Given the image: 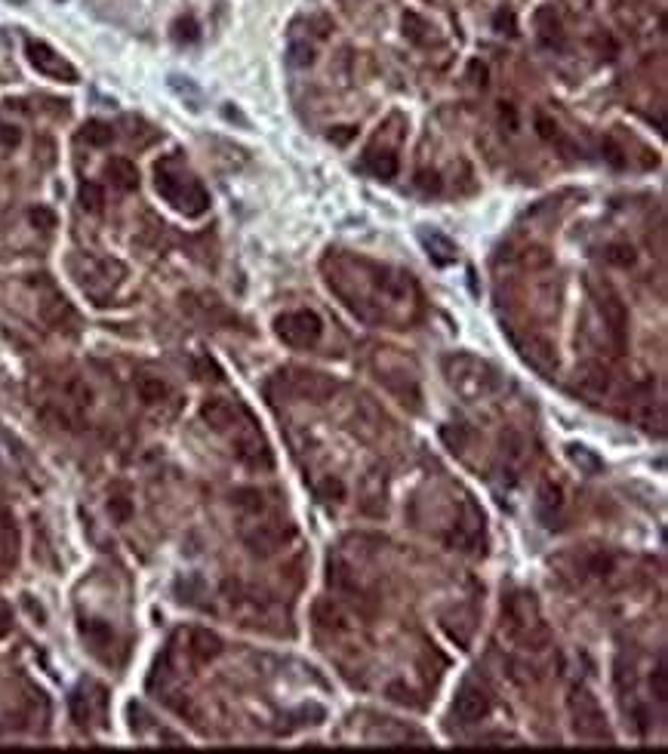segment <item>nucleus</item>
<instances>
[{
    "label": "nucleus",
    "mask_w": 668,
    "mask_h": 754,
    "mask_svg": "<svg viewBox=\"0 0 668 754\" xmlns=\"http://www.w3.org/2000/svg\"><path fill=\"white\" fill-rule=\"evenodd\" d=\"M446 379L450 385L459 391L462 397L474 401V397H487L493 391L502 388V379L496 373V367H490L487 360H478V358H468V354H453L446 358Z\"/></svg>",
    "instance_id": "obj_1"
},
{
    "label": "nucleus",
    "mask_w": 668,
    "mask_h": 754,
    "mask_svg": "<svg viewBox=\"0 0 668 754\" xmlns=\"http://www.w3.org/2000/svg\"><path fill=\"white\" fill-rule=\"evenodd\" d=\"M567 708H570V723L573 732L579 739H588V742H610V730L607 721H603V711L598 705L592 693L585 687H573V693L567 696Z\"/></svg>",
    "instance_id": "obj_2"
},
{
    "label": "nucleus",
    "mask_w": 668,
    "mask_h": 754,
    "mask_svg": "<svg viewBox=\"0 0 668 754\" xmlns=\"http://www.w3.org/2000/svg\"><path fill=\"white\" fill-rule=\"evenodd\" d=\"M274 333H277V339H283L290 348H311V345L321 342L324 320L308 308L287 311V315H281L274 320Z\"/></svg>",
    "instance_id": "obj_3"
},
{
    "label": "nucleus",
    "mask_w": 668,
    "mask_h": 754,
    "mask_svg": "<svg viewBox=\"0 0 668 754\" xmlns=\"http://www.w3.org/2000/svg\"><path fill=\"white\" fill-rule=\"evenodd\" d=\"M154 185H158L160 194L167 197L176 210H182L185 216H201V212L210 206V197H207V191H203L201 185L197 182H182L179 176L163 173L160 167H158V179H154Z\"/></svg>",
    "instance_id": "obj_4"
},
{
    "label": "nucleus",
    "mask_w": 668,
    "mask_h": 754,
    "mask_svg": "<svg viewBox=\"0 0 668 754\" xmlns=\"http://www.w3.org/2000/svg\"><path fill=\"white\" fill-rule=\"evenodd\" d=\"M506 616H508V625L517 637L524 640L527 646H542L549 631H545L542 619H539V610H536V601L530 594H515L506 607Z\"/></svg>",
    "instance_id": "obj_5"
},
{
    "label": "nucleus",
    "mask_w": 668,
    "mask_h": 754,
    "mask_svg": "<svg viewBox=\"0 0 668 754\" xmlns=\"http://www.w3.org/2000/svg\"><path fill=\"white\" fill-rule=\"evenodd\" d=\"M293 536H296V526H293V523H287V521H262L259 526H256V530L247 533L244 542L250 545L253 554H262V558H268V554H277V551H281Z\"/></svg>",
    "instance_id": "obj_6"
},
{
    "label": "nucleus",
    "mask_w": 668,
    "mask_h": 754,
    "mask_svg": "<svg viewBox=\"0 0 668 754\" xmlns=\"http://www.w3.org/2000/svg\"><path fill=\"white\" fill-rule=\"evenodd\" d=\"M490 708H493V699H490V693L478 684H462L456 699H453V717H456L459 723L484 721L490 714Z\"/></svg>",
    "instance_id": "obj_7"
},
{
    "label": "nucleus",
    "mask_w": 668,
    "mask_h": 754,
    "mask_svg": "<svg viewBox=\"0 0 668 754\" xmlns=\"http://www.w3.org/2000/svg\"><path fill=\"white\" fill-rule=\"evenodd\" d=\"M28 62L40 71V74L53 77V81H65V83H74L77 81V71L71 62H65L53 47L40 44V40H31L28 44Z\"/></svg>",
    "instance_id": "obj_8"
},
{
    "label": "nucleus",
    "mask_w": 668,
    "mask_h": 754,
    "mask_svg": "<svg viewBox=\"0 0 668 754\" xmlns=\"http://www.w3.org/2000/svg\"><path fill=\"white\" fill-rule=\"evenodd\" d=\"M385 493H388L385 468H369L364 480H360V508L373 517L385 514Z\"/></svg>",
    "instance_id": "obj_9"
},
{
    "label": "nucleus",
    "mask_w": 668,
    "mask_h": 754,
    "mask_svg": "<svg viewBox=\"0 0 668 754\" xmlns=\"http://www.w3.org/2000/svg\"><path fill=\"white\" fill-rule=\"evenodd\" d=\"M601 315H603V324H607L610 336H613V342L625 348V342H628V311H625V305L616 296H603Z\"/></svg>",
    "instance_id": "obj_10"
},
{
    "label": "nucleus",
    "mask_w": 668,
    "mask_h": 754,
    "mask_svg": "<svg viewBox=\"0 0 668 754\" xmlns=\"http://www.w3.org/2000/svg\"><path fill=\"white\" fill-rule=\"evenodd\" d=\"M234 453H237L240 462H247V465H253V468H272L274 465L272 450H268L265 440L256 435V431L253 435H247V437H240L237 446H234Z\"/></svg>",
    "instance_id": "obj_11"
},
{
    "label": "nucleus",
    "mask_w": 668,
    "mask_h": 754,
    "mask_svg": "<svg viewBox=\"0 0 668 754\" xmlns=\"http://www.w3.org/2000/svg\"><path fill=\"white\" fill-rule=\"evenodd\" d=\"M576 385H579L582 394L601 397V394H607V388H610V373H607V369H603L601 364H588V367L579 369Z\"/></svg>",
    "instance_id": "obj_12"
},
{
    "label": "nucleus",
    "mask_w": 668,
    "mask_h": 754,
    "mask_svg": "<svg viewBox=\"0 0 668 754\" xmlns=\"http://www.w3.org/2000/svg\"><path fill=\"white\" fill-rule=\"evenodd\" d=\"M201 416H203V422H207L210 428H216V431H225V428H231L234 425V407L228 401H222V397H212V401L203 403Z\"/></svg>",
    "instance_id": "obj_13"
},
{
    "label": "nucleus",
    "mask_w": 668,
    "mask_h": 754,
    "mask_svg": "<svg viewBox=\"0 0 668 754\" xmlns=\"http://www.w3.org/2000/svg\"><path fill=\"white\" fill-rule=\"evenodd\" d=\"M105 173H108V179L115 188L120 191H133L139 185V173H136V167H133L126 158H115V160H108V167H105Z\"/></svg>",
    "instance_id": "obj_14"
},
{
    "label": "nucleus",
    "mask_w": 668,
    "mask_h": 754,
    "mask_svg": "<svg viewBox=\"0 0 668 754\" xmlns=\"http://www.w3.org/2000/svg\"><path fill=\"white\" fill-rule=\"evenodd\" d=\"M422 244L428 246V255L437 265H446V262L456 259V244L450 237H444L440 231H422Z\"/></svg>",
    "instance_id": "obj_15"
},
{
    "label": "nucleus",
    "mask_w": 668,
    "mask_h": 754,
    "mask_svg": "<svg viewBox=\"0 0 668 754\" xmlns=\"http://www.w3.org/2000/svg\"><path fill=\"white\" fill-rule=\"evenodd\" d=\"M560 505H564L560 487L558 483H545V487L539 489V496H536V511H539V517H542V523L554 521V514L560 511Z\"/></svg>",
    "instance_id": "obj_16"
},
{
    "label": "nucleus",
    "mask_w": 668,
    "mask_h": 754,
    "mask_svg": "<svg viewBox=\"0 0 668 754\" xmlns=\"http://www.w3.org/2000/svg\"><path fill=\"white\" fill-rule=\"evenodd\" d=\"M364 167L376 176V179H394L397 176V154L385 151V148H382V151H369Z\"/></svg>",
    "instance_id": "obj_17"
},
{
    "label": "nucleus",
    "mask_w": 668,
    "mask_h": 754,
    "mask_svg": "<svg viewBox=\"0 0 668 754\" xmlns=\"http://www.w3.org/2000/svg\"><path fill=\"white\" fill-rule=\"evenodd\" d=\"M191 653H194L201 662H210V659H216L219 653H222V637L219 635H212V631H194L191 635Z\"/></svg>",
    "instance_id": "obj_18"
},
{
    "label": "nucleus",
    "mask_w": 668,
    "mask_h": 754,
    "mask_svg": "<svg viewBox=\"0 0 668 754\" xmlns=\"http://www.w3.org/2000/svg\"><path fill=\"white\" fill-rule=\"evenodd\" d=\"M567 456H570L573 465H579V471H585V474H598L601 468H603V462L598 453H592L588 446H582V444H570L567 446Z\"/></svg>",
    "instance_id": "obj_19"
},
{
    "label": "nucleus",
    "mask_w": 668,
    "mask_h": 754,
    "mask_svg": "<svg viewBox=\"0 0 668 754\" xmlns=\"http://www.w3.org/2000/svg\"><path fill=\"white\" fill-rule=\"evenodd\" d=\"M81 142H87L92 148H105L115 142V130H111L108 124H102V120H90L81 130Z\"/></svg>",
    "instance_id": "obj_20"
},
{
    "label": "nucleus",
    "mask_w": 668,
    "mask_h": 754,
    "mask_svg": "<svg viewBox=\"0 0 668 754\" xmlns=\"http://www.w3.org/2000/svg\"><path fill=\"white\" fill-rule=\"evenodd\" d=\"M603 259L613 268H631L637 262V250L631 244H625V240H616V244H610L607 250H603Z\"/></svg>",
    "instance_id": "obj_21"
},
{
    "label": "nucleus",
    "mask_w": 668,
    "mask_h": 754,
    "mask_svg": "<svg viewBox=\"0 0 668 754\" xmlns=\"http://www.w3.org/2000/svg\"><path fill=\"white\" fill-rule=\"evenodd\" d=\"M136 391H139V397L145 403H158V401H163V397L169 394V385L163 379H154V376H142Z\"/></svg>",
    "instance_id": "obj_22"
},
{
    "label": "nucleus",
    "mask_w": 668,
    "mask_h": 754,
    "mask_svg": "<svg viewBox=\"0 0 668 754\" xmlns=\"http://www.w3.org/2000/svg\"><path fill=\"white\" fill-rule=\"evenodd\" d=\"M102 203H105V191L99 188L96 182H83L81 185V206L87 212H99L102 210Z\"/></svg>",
    "instance_id": "obj_23"
},
{
    "label": "nucleus",
    "mask_w": 668,
    "mask_h": 754,
    "mask_svg": "<svg viewBox=\"0 0 668 754\" xmlns=\"http://www.w3.org/2000/svg\"><path fill=\"white\" fill-rule=\"evenodd\" d=\"M173 37L179 40V44H194V40L201 37V28H197V22L191 16H185L173 25Z\"/></svg>",
    "instance_id": "obj_24"
},
{
    "label": "nucleus",
    "mask_w": 668,
    "mask_h": 754,
    "mask_svg": "<svg viewBox=\"0 0 668 754\" xmlns=\"http://www.w3.org/2000/svg\"><path fill=\"white\" fill-rule=\"evenodd\" d=\"M317 496L326 502H342L345 499V483L339 478H324L317 483Z\"/></svg>",
    "instance_id": "obj_25"
},
{
    "label": "nucleus",
    "mask_w": 668,
    "mask_h": 754,
    "mask_svg": "<svg viewBox=\"0 0 668 754\" xmlns=\"http://www.w3.org/2000/svg\"><path fill=\"white\" fill-rule=\"evenodd\" d=\"M650 689L656 693L659 702H665V696H668V671H665V662H659L656 668H653V674H650Z\"/></svg>",
    "instance_id": "obj_26"
},
{
    "label": "nucleus",
    "mask_w": 668,
    "mask_h": 754,
    "mask_svg": "<svg viewBox=\"0 0 668 754\" xmlns=\"http://www.w3.org/2000/svg\"><path fill=\"white\" fill-rule=\"evenodd\" d=\"M287 62L293 68H308L311 62H315V53H311V47H305V44H293L290 47V53H287Z\"/></svg>",
    "instance_id": "obj_27"
},
{
    "label": "nucleus",
    "mask_w": 668,
    "mask_h": 754,
    "mask_svg": "<svg viewBox=\"0 0 668 754\" xmlns=\"http://www.w3.org/2000/svg\"><path fill=\"white\" fill-rule=\"evenodd\" d=\"M234 502H237L240 508H247V511H259L262 508V493L259 489H237V493H234Z\"/></svg>",
    "instance_id": "obj_28"
},
{
    "label": "nucleus",
    "mask_w": 668,
    "mask_h": 754,
    "mask_svg": "<svg viewBox=\"0 0 668 754\" xmlns=\"http://www.w3.org/2000/svg\"><path fill=\"white\" fill-rule=\"evenodd\" d=\"M440 437L446 440V446H450V450H462V446H465L468 431L462 428V425H456V428H453V425H446V428H440Z\"/></svg>",
    "instance_id": "obj_29"
},
{
    "label": "nucleus",
    "mask_w": 668,
    "mask_h": 754,
    "mask_svg": "<svg viewBox=\"0 0 668 754\" xmlns=\"http://www.w3.org/2000/svg\"><path fill=\"white\" fill-rule=\"evenodd\" d=\"M551 262V253L545 250V246H530L527 253H524V265L527 268H545Z\"/></svg>",
    "instance_id": "obj_30"
},
{
    "label": "nucleus",
    "mask_w": 668,
    "mask_h": 754,
    "mask_svg": "<svg viewBox=\"0 0 668 754\" xmlns=\"http://www.w3.org/2000/svg\"><path fill=\"white\" fill-rule=\"evenodd\" d=\"M22 142V133L12 124H0V148H16Z\"/></svg>",
    "instance_id": "obj_31"
},
{
    "label": "nucleus",
    "mask_w": 668,
    "mask_h": 754,
    "mask_svg": "<svg viewBox=\"0 0 668 754\" xmlns=\"http://www.w3.org/2000/svg\"><path fill=\"white\" fill-rule=\"evenodd\" d=\"M536 133L545 142H554V139H558V124H554L551 117H545V115H536Z\"/></svg>",
    "instance_id": "obj_32"
},
{
    "label": "nucleus",
    "mask_w": 668,
    "mask_h": 754,
    "mask_svg": "<svg viewBox=\"0 0 668 754\" xmlns=\"http://www.w3.org/2000/svg\"><path fill=\"white\" fill-rule=\"evenodd\" d=\"M31 222L37 225V228H53L56 216H53V210H47V206H34V210H31Z\"/></svg>",
    "instance_id": "obj_33"
},
{
    "label": "nucleus",
    "mask_w": 668,
    "mask_h": 754,
    "mask_svg": "<svg viewBox=\"0 0 668 754\" xmlns=\"http://www.w3.org/2000/svg\"><path fill=\"white\" fill-rule=\"evenodd\" d=\"M601 151H603V158H607L610 163H613L616 169H622V167H625V158H622L619 145H616L613 139H607V142H603V148H601Z\"/></svg>",
    "instance_id": "obj_34"
},
{
    "label": "nucleus",
    "mask_w": 668,
    "mask_h": 754,
    "mask_svg": "<svg viewBox=\"0 0 668 754\" xmlns=\"http://www.w3.org/2000/svg\"><path fill=\"white\" fill-rule=\"evenodd\" d=\"M422 28H425V22L416 16V12H407V16H403V31H407L413 40H422Z\"/></svg>",
    "instance_id": "obj_35"
},
{
    "label": "nucleus",
    "mask_w": 668,
    "mask_h": 754,
    "mask_svg": "<svg viewBox=\"0 0 668 754\" xmlns=\"http://www.w3.org/2000/svg\"><path fill=\"white\" fill-rule=\"evenodd\" d=\"M499 117H502V124H508L511 133L517 130V111H515V105L511 102H499Z\"/></svg>",
    "instance_id": "obj_36"
},
{
    "label": "nucleus",
    "mask_w": 668,
    "mask_h": 754,
    "mask_svg": "<svg viewBox=\"0 0 668 754\" xmlns=\"http://www.w3.org/2000/svg\"><path fill=\"white\" fill-rule=\"evenodd\" d=\"M468 74H471V83L487 87V65L484 62H471V65H468Z\"/></svg>",
    "instance_id": "obj_37"
},
{
    "label": "nucleus",
    "mask_w": 668,
    "mask_h": 754,
    "mask_svg": "<svg viewBox=\"0 0 668 754\" xmlns=\"http://www.w3.org/2000/svg\"><path fill=\"white\" fill-rule=\"evenodd\" d=\"M111 511H115L117 521H126V517H130V502L117 496V499H111Z\"/></svg>",
    "instance_id": "obj_38"
},
{
    "label": "nucleus",
    "mask_w": 668,
    "mask_h": 754,
    "mask_svg": "<svg viewBox=\"0 0 668 754\" xmlns=\"http://www.w3.org/2000/svg\"><path fill=\"white\" fill-rule=\"evenodd\" d=\"M419 185H422L425 191H440V179H437V173H422V179H419Z\"/></svg>",
    "instance_id": "obj_39"
},
{
    "label": "nucleus",
    "mask_w": 668,
    "mask_h": 754,
    "mask_svg": "<svg viewBox=\"0 0 668 754\" xmlns=\"http://www.w3.org/2000/svg\"><path fill=\"white\" fill-rule=\"evenodd\" d=\"M351 136H354V126H345V130H333V133H330V139L339 142V145H345V142L351 139Z\"/></svg>",
    "instance_id": "obj_40"
},
{
    "label": "nucleus",
    "mask_w": 668,
    "mask_h": 754,
    "mask_svg": "<svg viewBox=\"0 0 668 754\" xmlns=\"http://www.w3.org/2000/svg\"><path fill=\"white\" fill-rule=\"evenodd\" d=\"M6 628H10V616H6V610L0 607V635H3Z\"/></svg>",
    "instance_id": "obj_41"
}]
</instances>
